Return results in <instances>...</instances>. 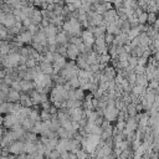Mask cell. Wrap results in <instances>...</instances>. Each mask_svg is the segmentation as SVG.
I'll return each mask as SVG.
<instances>
[{
	"instance_id": "cell-1",
	"label": "cell",
	"mask_w": 159,
	"mask_h": 159,
	"mask_svg": "<svg viewBox=\"0 0 159 159\" xmlns=\"http://www.w3.org/2000/svg\"><path fill=\"white\" fill-rule=\"evenodd\" d=\"M99 142H101V137L92 135V134H87L86 138H82L83 148H84L86 152H88V153H93V152L96 150V148L98 147Z\"/></svg>"
},
{
	"instance_id": "cell-2",
	"label": "cell",
	"mask_w": 159,
	"mask_h": 159,
	"mask_svg": "<svg viewBox=\"0 0 159 159\" xmlns=\"http://www.w3.org/2000/svg\"><path fill=\"white\" fill-rule=\"evenodd\" d=\"M63 30H65V34H70V35H80L81 34V24L77 21L76 17H72L70 20H67L65 24H63Z\"/></svg>"
},
{
	"instance_id": "cell-3",
	"label": "cell",
	"mask_w": 159,
	"mask_h": 159,
	"mask_svg": "<svg viewBox=\"0 0 159 159\" xmlns=\"http://www.w3.org/2000/svg\"><path fill=\"white\" fill-rule=\"evenodd\" d=\"M104 118L107 119V122H111L113 119H116L118 117V109L114 107V101L112 98H108L107 101V107L102 111Z\"/></svg>"
},
{
	"instance_id": "cell-4",
	"label": "cell",
	"mask_w": 159,
	"mask_h": 159,
	"mask_svg": "<svg viewBox=\"0 0 159 159\" xmlns=\"http://www.w3.org/2000/svg\"><path fill=\"white\" fill-rule=\"evenodd\" d=\"M19 61H20V55L16 53V52H11V53L1 57V63L5 67H10V68L17 66L19 65Z\"/></svg>"
},
{
	"instance_id": "cell-5",
	"label": "cell",
	"mask_w": 159,
	"mask_h": 159,
	"mask_svg": "<svg viewBox=\"0 0 159 159\" xmlns=\"http://www.w3.org/2000/svg\"><path fill=\"white\" fill-rule=\"evenodd\" d=\"M24 148H25V143H22V142H15V143H12V144L9 145L7 152L11 153L12 155H21V154L25 153Z\"/></svg>"
},
{
	"instance_id": "cell-6",
	"label": "cell",
	"mask_w": 159,
	"mask_h": 159,
	"mask_svg": "<svg viewBox=\"0 0 159 159\" xmlns=\"http://www.w3.org/2000/svg\"><path fill=\"white\" fill-rule=\"evenodd\" d=\"M68 117L73 122H80L83 117V111L81 108H75V109H68Z\"/></svg>"
},
{
	"instance_id": "cell-7",
	"label": "cell",
	"mask_w": 159,
	"mask_h": 159,
	"mask_svg": "<svg viewBox=\"0 0 159 159\" xmlns=\"http://www.w3.org/2000/svg\"><path fill=\"white\" fill-rule=\"evenodd\" d=\"M2 122H4L5 127L11 128L12 125H15V124H17V123H19V118H17L15 114L10 113V114H7V116H6V117L2 119ZM19 124H20V123H19Z\"/></svg>"
},
{
	"instance_id": "cell-8",
	"label": "cell",
	"mask_w": 159,
	"mask_h": 159,
	"mask_svg": "<svg viewBox=\"0 0 159 159\" xmlns=\"http://www.w3.org/2000/svg\"><path fill=\"white\" fill-rule=\"evenodd\" d=\"M137 120L134 119V118H129L128 120H127V123H125V125H124V134L125 135H128L129 133H133L134 130H135V128H137Z\"/></svg>"
},
{
	"instance_id": "cell-9",
	"label": "cell",
	"mask_w": 159,
	"mask_h": 159,
	"mask_svg": "<svg viewBox=\"0 0 159 159\" xmlns=\"http://www.w3.org/2000/svg\"><path fill=\"white\" fill-rule=\"evenodd\" d=\"M68 142H70V139H60L57 142V144H56L55 150H57L60 154L67 152L68 150Z\"/></svg>"
},
{
	"instance_id": "cell-10",
	"label": "cell",
	"mask_w": 159,
	"mask_h": 159,
	"mask_svg": "<svg viewBox=\"0 0 159 159\" xmlns=\"http://www.w3.org/2000/svg\"><path fill=\"white\" fill-rule=\"evenodd\" d=\"M42 31H43L46 39H48V37H56V35H57V29H56V26H53V25H51V24H50L47 27L42 29Z\"/></svg>"
},
{
	"instance_id": "cell-11",
	"label": "cell",
	"mask_w": 159,
	"mask_h": 159,
	"mask_svg": "<svg viewBox=\"0 0 159 159\" xmlns=\"http://www.w3.org/2000/svg\"><path fill=\"white\" fill-rule=\"evenodd\" d=\"M6 99L9 103H15L20 99V93L17 91H14V89H9L7 94H6Z\"/></svg>"
},
{
	"instance_id": "cell-12",
	"label": "cell",
	"mask_w": 159,
	"mask_h": 159,
	"mask_svg": "<svg viewBox=\"0 0 159 159\" xmlns=\"http://www.w3.org/2000/svg\"><path fill=\"white\" fill-rule=\"evenodd\" d=\"M78 53H80V51L77 50V47L75 46V45H68L67 46V50H66V55L71 58V60H75L77 56H78Z\"/></svg>"
},
{
	"instance_id": "cell-13",
	"label": "cell",
	"mask_w": 159,
	"mask_h": 159,
	"mask_svg": "<svg viewBox=\"0 0 159 159\" xmlns=\"http://www.w3.org/2000/svg\"><path fill=\"white\" fill-rule=\"evenodd\" d=\"M55 63H53V66H52V71L53 72H60V70H62L65 66H66V60H65V57H62V58H60V60H57V61H53Z\"/></svg>"
},
{
	"instance_id": "cell-14",
	"label": "cell",
	"mask_w": 159,
	"mask_h": 159,
	"mask_svg": "<svg viewBox=\"0 0 159 159\" xmlns=\"http://www.w3.org/2000/svg\"><path fill=\"white\" fill-rule=\"evenodd\" d=\"M40 72L43 73V75H51L53 71H52V65L51 63H46V62H41L40 63Z\"/></svg>"
},
{
	"instance_id": "cell-15",
	"label": "cell",
	"mask_w": 159,
	"mask_h": 159,
	"mask_svg": "<svg viewBox=\"0 0 159 159\" xmlns=\"http://www.w3.org/2000/svg\"><path fill=\"white\" fill-rule=\"evenodd\" d=\"M31 40H32V35L29 31H24L17 36V41H20V43L21 42H31Z\"/></svg>"
},
{
	"instance_id": "cell-16",
	"label": "cell",
	"mask_w": 159,
	"mask_h": 159,
	"mask_svg": "<svg viewBox=\"0 0 159 159\" xmlns=\"http://www.w3.org/2000/svg\"><path fill=\"white\" fill-rule=\"evenodd\" d=\"M20 104H21V107H25V108H29V107H31L32 106V102H31V98L29 97V96H26V94H22V96H20Z\"/></svg>"
},
{
	"instance_id": "cell-17",
	"label": "cell",
	"mask_w": 159,
	"mask_h": 159,
	"mask_svg": "<svg viewBox=\"0 0 159 159\" xmlns=\"http://www.w3.org/2000/svg\"><path fill=\"white\" fill-rule=\"evenodd\" d=\"M135 82H137V86L143 87V88H145L148 86V80H147V77L144 75H138L135 77Z\"/></svg>"
},
{
	"instance_id": "cell-18",
	"label": "cell",
	"mask_w": 159,
	"mask_h": 159,
	"mask_svg": "<svg viewBox=\"0 0 159 159\" xmlns=\"http://www.w3.org/2000/svg\"><path fill=\"white\" fill-rule=\"evenodd\" d=\"M20 87H21V89H22V91H30V89H32L34 83H32L31 81L22 80V81H20Z\"/></svg>"
},
{
	"instance_id": "cell-19",
	"label": "cell",
	"mask_w": 159,
	"mask_h": 159,
	"mask_svg": "<svg viewBox=\"0 0 159 159\" xmlns=\"http://www.w3.org/2000/svg\"><path fill=\"white\" fill-rule=\"evenodd\" d=\"M24 150H25V153H27V154L30 155V154H32V153L36 152V144H35V143H30V142H27V143H25V148H24Z\"/></svg>"
},
{
	"instance_id": "cell-20",
	"label": "cell",
	"mask_w": 159,
	"mask_h": 159,
	"mask_svg": "<svg viewBox=\"0 0 159 159\" xmlns=\"http://www.w3.org/2000/svg\"><path fill=\"white\" fill-rule=\"evenodd\" d=\"M144 153H145V149H144V147L140 144V147H138L137 149H134V159H139Z\"/></svg>"
},
{
	"instance_id": "cell-21",
	"label": "cell",
	"mask_w": 159,
	"mask_h": 159,
	"mask_svg": "<svg viewBox=\"0 0 159 159\" xmlns=\"http://www.w3.org/2000/svg\"><path fill=\"white\" fill-rule=\"evenodd\" d=\"M56 43H60V45H62V43H65L66 42V40H67V36H66V34L65 32H61V34H58V35H56Z\"/></svg>"
},
{
	"instance_id": "cell-22",
	"label": "cell",
	"mask_w": 159,
	"mask_h": 159,
	"mask_svg": "<svg viewBox=\"0 0 159 159\" xmlns=\"http://www.w3.org/2000/svg\"><path fill=\"white\" fill-rule=\"evenodd\" d=\"M147 17H148V14H147V12H142L140 15H138V16H137V21H138V24L144 25V24L147 22Z\"/></svg>"
},
{
	"instance_id": "cell-23",
	"label": "cell",
	"mask_w": 159,
	"mask_h": 159,
	"mask_svg": "<svg viewBox=\"0 0 159 159\" xmlns=\"http://www.w3.org/2000/svg\"><path fill=\"white\" fill-rule=\"evenodd\" d=\"M68 86H70V87H73V88H80V81H78L77 76H76V77H72V78L68 81Z\"/></svg>"
},
{
	"instance_id": "cell-24",
	"label": "cell",
	"mask_w": 159,
	"mask_h": 159,
	"mask_svg": "<svg viewBox=\"0 0 159 159\" xmlns=\"http://www.w3.org/2000/svg\"><path fill=\"white\" fill-rule=\"evenodd\" d=\"M132 92H133V96L139 97L140 94L144 93V88H143V87H139V86H134L133 89H132Z\"/></svg>"
},
{
	"instance_id": "cell-25",
	"label": "cell",
	"mask_w": 159,
	"mask_h": 159,
	"mask_svg": "<svg viewBox=\"0 0 159 159\" xmlns=\"http://www.w3.org/2000/svg\"><path fill=\"white\" fill-rule=\"evenodd\" d=\"M35 65H36V60H34V58H31V57H29V58L26 60V62H25V66H26L27 68H34Z\"/></svg>"
},
{
	"instance_id": "cell-26",
	"label": "cell",
	"mask_w": 159,
	"mask_h": 159,
	"mask_svg": "<svg viewBox=\"0 0 159 159\" xmlns=\"http://www.w3.org/2000/svg\"><path fill=\"white\" fill-rule=\"evenodd\" d=\"M127 112H128V114L133 118L134 116H135V113H137V109H135V104H129L128 106V109H127Z\"/></svg>"
},
{
	"instance_id": "cell-27",
	"label": "cell",
	"mask_w": 159,
	"mask_h": 159,
	"mask_svg": "<svg viewBox=\"0 0 159 159\" xmlns=\"http://www.w3.org/2000/svg\"><path fill=\"white\" fill-rule=\"evenodd\" d=\"M75 155H76V158H77V159H87V158H86V157H87V154H86V152H84L83 149H80Z\"/></svg>"
},
{
	"instance_id": "cell-28",
	"label": "cell",
	"mask_w": 159,
	"mask_h": 159,
	"mask_svg": "<svg viewBox=\"0 0 159 159\" xmlns=\"http://www.w3.org/2000/svg\"><path fill=\"white\" fill-rule=\"evenodd\" d=\"M147 21H148L149 24L155 22V21H157V15H155V12H149V14H148V17H147Z\"/></svg>"
},
{
	"instance_id": "cell-29",
	"label": "cell",
	"mask_w": 159,
	"mask_h": 159,
	"mask_svg": "<svg viewBox=\"0 0 159 159\" xmlns=\"http://www.w3.org/2000/svg\"><path fill=\"white\" fill-rule=\"evenodd\" d=\"M11 87H12L11 89H14V91H17V92L21 91V87H20V80H19V81H12V82H11Z\"/></svg>"
},
{
	"instance_id": "cell-30",
	"label": "cell",
	"mask_w": 159,
	"mask_h": 159,
	"mask_svg": "<svg viewBox=\"0 0 159 159\" xmlns=\"http://www.w3.org/2000/svg\"><path fill=\"white\" fill-rule=\"evenodd\" d=\"M58 158H60V153L57 150H52L48 154V159H58Z\"/></svg>"
},
{
	"instance_id": "cell-31",
	"label": "cell",
	"mask_w": 159,
	"mask_h": 159,
	"mask_svg": "<svg viewBox=\"0 0 159 159\" xmlns=\"http://www.w3.org/2000/svg\"><path fill=\"white\" fill-rule=\"evenodd\" d=\"M113 40H114V36H113V35H107V36H104V42H106V43H112Z\"/></svg>"
},
{
	"instance_id": "cell-32",
	"label": "cell",
	"mask_w": 159,
	"mask_h": 159,
	"mask_svg": "<svg viewBox=\"0 0 159 159\" xmlns=\"http://www.w3.org/2000/svg\"><path fill=\"white\" fill-rule=\"evenodd\" d=\"M6 36H7V31L0 27V40H2V39H5Z\"/></svg>"
},
{
	"instance_id": "cell-33",
	"label": "cell",
	"mask_w": 159,
	"mask_h": 159,
	"mask_svg": "<svg viewBox=\"0 0 159 159\" xmlns=\"http://www.w3.org/2000/svg\"><path fill=\"white\" fill-rule=\"evenodd\" d=\"M21 22H22V25H25L26 27H29V26L31 25V21H30V19H29V17H26V19H24V20H22Z\"/></svg>"
},
{
	"instance_id": "cell-34",
	"label": "cell",
	"mask_w": 159,
	"mask_h": 159,
	"mask_svg": "<svg viewBox=\"0 0 159 159\" xmlns=\"http://www.w3.org/2000/svg\"><path fill=\"white\" fill-rule=\"evenodd\" d=\"M127 67H128V62L127 61H120L119 62V68H124L125 70Z\"/></svg>"
},
{
	"instance_id": "cell-35",
	"label": "cell",
	"mask_w": 159,
	"mask_h": 159,
	"mask_svg": "<svg viewBox=\"0 0 159 159\" xmlns=\"http://www.w3.org/2000/svg\"><path fill=\"white\" fill-rule=\"evenodd\" d=\"M124 125H125L124 122H118V124H117V129H118V130H123V129H124Z\"/></svg>"
},
{
	"instance_id": "cell-36",
	"label": "cell",
	"mask_w": 159,
	"mask_h": 159,
	"mask_svg": "<svg viewBox=\"0 0 159 159\" xmlns=\"http://www.w3.org/2000/svg\"><path fill=\"white\" fill-rule=\"evenodd\" d=\"M16 159H27V158H26V155H25V154H21V155H19Z\"/></svg>"
},
{
	"instance_id": "cell-37",
	"label": "cell",
	"mask_w": 159,
	"mask_h": 159,
	"mask_svg": "<svg viewBox=\"0 0 159 159\" xmlns=\"http://www.w3.org/2000/svg\"><path fill=\"white\" fill-rule=\"evenodd\" d=\"M0 159H7V157H0Z\"/></svg>"
},
{
	"instance_id": "cell-38",
	"label": "cell",
	"mask_w": 159,
	"mask_h": 159,
	"mask_svg": "<svg viewBox=\"0 0 159 159\" xmlns=\"http://www.w3.org/2000/svg\"><path fill=\"white\" fill-rule=\"evenodd\" d=\"M2 123V118H1V114H0V124Z\"/></svg>"
},
{
	"instance_id": "cell-39",
	"label": "cell",
	"mask_w": 159,
	"mask_h": 159,
	"mask_svg": "<svg viewBox=\"0 0 159 159\" xmlns=\"http://www.w3.org/2000/svg\"><path fill=\"white\" fill-rule=\"evenodd\" d=\"M0 155H1V149H0Z\"/></svg>"
}]
</instances>
